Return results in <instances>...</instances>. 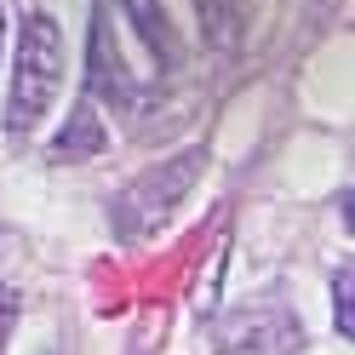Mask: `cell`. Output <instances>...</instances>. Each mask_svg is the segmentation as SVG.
<instances>
[{
    "mask_svg": "<svg viewBox=\"0 0 355 355\" xmlns=\"http://www.w3.org/2000/svg\"><path fill=\"white\" fill-rule=\"evenodd\" d=\"M195 166H201V155H189L184 166H161V172H149V178H138V184L126 189V201H121V235H144V230H155L161 218L172 212V195L195 178Z\"/></svg>",
    "mask_w": 355,
    "mask_h": 355,
    "instance_id": "obj_2",
    "label": "cell"
},
{
    "mask_svg": "<svg viewBox=\"0 0 355 355\" xmlns=\"http://www.w3.org/2000/svg\"><path fill=\"white\" fill-rule=\"evenodd\" d=\"M58 75H63V35L46 12L24 17V46H17V80H12V109L6 121L12 132H29L58 98Z\"/></svg>",
    "mask_w": 355,
    "mask_h": 355,
    "instance_id": "obj_1",
    "label": "cell"
},
{
    "mask_svg": "<svg viewBox=\"0 0 355 355\" xmlns=\"http://www.w3.org/2000/svg\"><path fill=\"white\" fill-rule=\"evenodd\" d=\"M98 144H103L98 109H92V103H80V109H75V121H69V132L58 138V161H80V155H98Z\"/></svg>",
    "mask_w": 355,
    "mask_h": 355,
    "instance_id": "obj_4",
    "label": "cell"
},
{
    "mask_svg": "<svg viewBox=\"0 0 355 355\" xmlns=\"http://www.w3.org/2000/svg\"><path fill=\"white\" fill-rule=\"evenodd\" d=\"M338 332H349V275H338Z\"/></svg>",
    "mask_w": 355,
    "mask_h": 355,
    "instance_id": "obj_7",
    "label": "cell"
},
{
    "mask_svg": "<svg viewBox=\"0 0 355 355\" xmlns=\"http://www.w3.org/2000/svg\"><path fill=\"white\" fill-rule=\"evenodd\" d=\"M17 327V293L12 286H0V349H6V332Z\"/></svg>",
    "mask_w": 355,
    "mask_h": 355,
    "instance_id": "obj_6",
    "label": "cell"
},
{
    "mask_svg": "<svg viewBox=\"0 0 355 355\" xmlns=\"http://www.w3.org/2000/svg\"><path fill=\"white\" fill-rule=\"evenodd\" d=\"M201 6H207V35H212V46H224V40H230V0H201Z\"/></svg>",
    "mask_w": 355,
    "mask_h": 355,
    "instance_id": "obj_5",
    "label": "cell"
},
{
    "mask_svg": "<svg viewBox=\"0 0 355 355\" xmlns=\"http://www.w3.org/2000/svg\"><path fill=\"white\" fill-rule=\"evenodd\" d=\"M86 75H92V92H98L103 103L138 109V98H144V80L132 75V58H121L109 12H98V24H92V63H86Z\"/></svg>",
    "mask_w": 355,
    "mask_h": 355,
    "instance_id": "obj_3",
    "label": "cell"
}]
</instances>
